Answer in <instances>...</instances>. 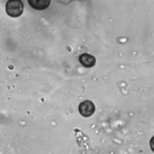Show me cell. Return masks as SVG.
<instances>
[{
	"label": "cell",
	"instance_id": "cell-1",
	"mask_svg": "<svg viewBox=\"0 0 154 154\" xmlns=\"http://www.w3.org/2000/svg\"><path fill=\"white\" fill-rule=\"evenodd\" d=\"M6 13L12 17H19L23 13V2L21 0H9V1H7Z\"/></svg>",
	"mask_w": 154,
	"mask_h": 154
},
{
	"label": "cell",
	"instance_id": "cell-2",
	"mask_svg": "<svg viewBox=\"0 0 154 154\" xmlns=\"http://www.w3.org/2000/svg\"><path fill=\"white\" fill-rule=\"evenodd\" d=\"M79 111H80V114L84 117H91L94 114V111H95V106H94V103H93L92 101L86 100L80 103Z\"/></svg>",
	"mask_w": 154,
	"mask_h": 154
},
{
	"label": "cell",
	"instance_id": "cell-3",
	"mask_svg": "<svg viewBox=\"0 0 154 154\" xmlns=\"http://www.w3.org/2000/svg\"><path fill=\"white\" fill-rule=\"evenodd\" d=\"M79 62L81 63L85 67H93L95 65V63H96V59H95V57L92 56V54H80V57H79Z\"/></svg>",
	"mask_w": 154,
	"mask_h": 154
},
{
	"label": "cell",
	"instance_id": "cell-4",
	"mask_svg": "<svg viewBox=\"0 0 154 154\" xmlns=\"http://www.w3.org/2000/svg\"><path fill=\"white\" fill-rule=\"evenodd\" d=\"M51 1L50 0H29V5H30L32 8L37 9V11H43V9H46V8L50 6Z\"/></svg>",
	"mask_w": 154,
	"mask_h": 154
}]
</instances>
